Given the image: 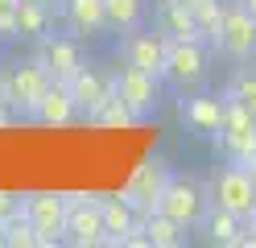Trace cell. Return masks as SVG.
Wrapping results in <instances>:
<instances>
[{"label":"cell","instance_id":"obj_12","mask_svg":"<svg viewBox=\"0 0 256 248\" xmlns=\"http://www.w3.org/2000/svg\"><path fill=\"white\" fill-rule=\"evenodd\" d=\"M178 112H182V120H186V128L194 132V137H219L228 99H219V95H190V99H182Z\"/></svg>","mask_w":256,"mask_h":248},{"label":"cell","instance_id":"obj_1","mask_svg":"<svg viewBox=\"0 0 256 248\" xmlns=\"http://www.w3.org/2000/svg\"><path fill=\"white\" fill-rule=\"evenodd\" d=\"M62 244H70V248L108 244L104 194H66V231H62Z\"/></svg>","mask_w":256,"mask_h":248},{"label":"cell","instance_id":"obj_27","mask_svg":"<svg viewBox=\"0 0 256 248\" xmlns=\"http://www.w3.org/2000/svg\"><path fill=\"white\" fill-rule=\"evenodd\" d=\"M17 13L21 0H0V38H17Z\"/></svg>","mask_w":256,"mask_h":248},{"label":"cell","instance_id":"obj_22","mask_svg":"<svg viewBox=\"0 0 256 248\" xmlns=\"http://www.w3.org/2000/svg\"><path fill=\"white\" fill-rule=\"evenodd\" d=\"M87 120H91V124H104V128H128V124H136V116L128 112V104H124L120 95H108L104 104L87 116Z\"/></svg>","mask_w":256,"mask_h":248},{"label":"cell","instance_id":"obj_30","mask_svg":"<svg viewBox=\"0 0 256 248\" xmlns=\"http://www.w3.org/2000/svg\"><path fill=\"white\" fill-rule=\"evenodd\" d=\"M21 5H38V9H54V0H21Z\"/></svg>","mask_w":256,"mask_h":248},{"label":"cell","instance_id":"obj_17","mask_svg":"<svg viewBox=\"0 0 256 248\" xmlns=\"http://www.w3.org/2000/svg\"><path fill=\"white\" fill-rule=\"evenodd\" d=\"M157 33H166L170 42H182V38H198V25H194V9L186 0H162L157 5Z\"/></svg>","mask_w":256,"mask_h":248},{"label":"cell","instance_id":"obj_13","mask_svg":"<svg viewBox=\"0 0 256 248\" xmlns=\"http://www.w3.org/2000/svg\"><path fill=\"white\" fill-rule=\"evenodd\" d=\"M66 87H70V95H74V108L83 112V116H91V112L100 108L108 95H116L112 79H108V75H100L95 66H78V71L66 79Z\"/></svg>","mask_w":256,"mask_h":248},{"label":"cell","instance_id":"obj_33","mask_svg":"<svg viewBox=\"0 0 256 248\" xmlns=\"http://www.w3.org/2000/svg\"><path fill=\"white\" fill-rule=\"evenodd\" d=\"M248 223H252V227H256V211H252V219H248Z\"/></svg>","mask_w":256,"mask_h":248},{"label":"cell","instance_id":"obj_31","mask_svg":"<svg viewBox=\"0 0 256 248\" xmlns=\"http://www.w3.org/2000/svg\"><path fill=\"white\" fill-rule=\"evenodd\" d=\"M236 5H240V9H248V13L256 17V0H236Z\"/></svg>","mask_w":256,"mask_h":248},{"label":"cell","instance_id":"obj_16","mask_svg":"<svg viewBox=\"0 0 256 248\" xmlns=\"http://www.w3.org/2000/svg\"><path fill=\"white\" fill-rule=\"evenodd\" d=\"M34 120H42V124H50V128H58V124H70L74 116H78V108H74V95H70V87L62 79H54L50 87H46V95H42V104L29 112Z\"/></svg>","mask_w":256,"mask_h":248},{"label":"cell","instance_id":"obj_9","mask_svg":"<svg viewBox=\"0 0 256 248\" xmlns=\"http://www.w3.org/2000/svg\"><path fill=\"white\" fill-rule=\"evenodd\" d=\"M166 182H170L166 161H162V157H149V161H140L136 170H132V178H128V186H124L120 194L128 198V203H132V211H136V215H149V211L157 207V198H162Z\"/></svg>","mask_w":256,"mask_h":248},{"label":"cell","instance_id":"obj_7","mask_svg":"<svg viewBox=\"0 0 256 248\" xmlns=\"http://www.w3.org/2000/svg\"><path fill=\"white\" fill-rule=\"evenodd\" d=\"M157 211H166L170 219H178L182 227H194V223H202V215H206V194L190 178H174L170 174L162 198H157Z\"/></svg>","mask_w":256,"mask_h":248},{"label":"cell","instance_id":"obj_24","mask_svg":"<svg viewBox=\"0 0 256 248\" xmlns=\"http://www.w3.org/2000/svg\"><path fill=\"white\" fill-rule=\"evenodd\" d=\"M4 240H8V248H42V236H38V227L29 223L25 211H17L4 223Z\"/></svg>","mask_w":256,"mask_h":248},{"label":"cell","instance_id":"obj_2","mask_svg":"<svg viewBox=\"0 0 256 248\" xmlns=\"http://www.w3.org/2000/svg\"><path fill=\"white\" fill-rule=\"evenodd\" d=\"M162 79L178 91H194L198 83L206 79V50L198 38H182V42H170L166 46V66H162Z\"/></svg>","mask_w":256,"mask_h":248},{"label":"cell","instance_id":"obj_35","mask_svg":"<svg viewBox=\"0 0 256 248\" xmlns=\"http://www.w3.org/2000/svg\"><path fill=\"white\" fill-rule=\"evenodd\" d=\"M186 5H194V0H186Z\"/></svg>","mask_w":256,"mask_h":248},{"label":"cell","instance_id":"obj_15","mask_svg":"<svg viewBox=\"0 0 256 248\" xmlns=\"http://www.w3.org/2000/svg\"><path fill=\"white\" fill-rule=\"evenodd\" d=\"M58 17L74 33H83V38H100V33L108 29L104 0H58Z\"/></svg>","mask_w":256,"mask_h":248},{"label":"cell","instance_id":"obj_34","mask_svg":"<svg viewBox=\"0 0 256 248\" xmlns=\"http://www.w3.org/2000/svg\"><path fill=\"white\" fill-rule=\"evenodd\" d=\"M0 104H4V87H0Z\"/></svg>","mask_w":256,"mask_h":248},{"label":"cell","instance_id":"obj_26","mask_svg":"<svg viewBox=\"0 0 256 248\" xmlns=\"http://www.w3.org/2000/svg\"><path fill=\"white\" fill-rule=\"evenodd\" d=\"M228 99L244 104V108L256 116V71H240V75L228 83Z\"/></svg>","mask_w":256,"mask_h":248},{"label":"cell","instance_id":"obj_14","mask_svg":"<svg viewBox=\"0 0 256 248\" xmlns=\"http://www.w3.org/2000/svg\"><path fill=\"white\" fill-rule=\"evenodd\" d=\"M38 62L50 71V79H62V83H66L78 66H83V54H78V46H74L70 38H54V33H46Z\"/></svg>","mask_w":256,"mask_h":248},{"label":"cell","instance_id":"obj_6","mask_svg":"<svg viewBox=\"0 0 256 248\" xmlns=\"http://www.w3.org/2000/svg\"><path fill=\"white\" fill-rule=\"evenodd\" d=\"M228 99V95H223ZM219 149L228 153L232 161H248L256 153V116L244 108V104H236V99H228V112H223V128H219Z\"/></svg>","mask_w":256,"mask_h":248},{"label":"cell","instance_id":"obj_28","mask_svg":"<svg viewBox=\"0 0 256 248\" xmlns=\"http://www.w3.org/2000/svg\"><path fill=\"white\" fill-rule=\"evenodd\" d=\"M21 198H25V194H12V190H0V223H8L12 215L21 211Z\"/></svg>","mask_w":256,"mask_h":248},{"label":"cell","instance_id":"obj_5","mask_svg":"<svg viewBox=\"0 0 256 248\" xmlns=\"http://www.w3.org/2000/svg\"><path fill=\"white\" fill-rule=\"evenodd\" d=\"M21 211L29 215V223L38 227L42 248H46V244H62V231H66V194L34 190V194L21 198Z\"/></svg>","mask_w":256,"mask_h":248},{"label":"cell","instance_id":"obj_8","mask_svg":"<svg viewBox=\"0 0 256 248\" xmlns=\"http://www.w3.org/2000/svg\"><path fill=\"white\" fill-rule=\"evenodd\" d=\"M215 50H223L228 58H252L256 54V17L240 5H228L219 33H215Z\"/></svg>","mask_w":256,"mask_h":248},{"label":"cell","instance_id":"obj_11","mask_svg":"<svg viewBox=\"0 0 256 248\" xmlns=\"http://www.w3.org/2000/svg\"><path fill=\"white\" fill-rule=\"evenodd\" d=\"M166 46H170V38L166 33H128L124 38V62L128 66H136V71H145V75H157L162 79V66H166Z\"/></svg>","mask_w":256,"mask_h":248},{"label":"cell","instance_id":"obj_3","mask_svg":"<svg viewBox=\"0 0 256 248\" xmlns=\"http://www.w3.org/2000/svg\"><path fill=\"white\" fill-rule=\"evenodd\" d=\"M211 203L223 207V211H232V215H240V219H252V211H256V186H252V174L240 161L215 174Z\"/></svg>","mask_w":256,"mask_h":248},{"label":"cell","instance_id":"obj_20","mask_svg":"<svg viewBox=\"0 0 256 248\" xmlns=\"http://www.w3.org/2000/svg\"><path fill=\"white\" fill-rule=\"evenodd\" d=\"M145 231H149V248H178L186 240V227L178 219H170L166 211H157V207L145 215Z\"/></svg>","mask_w":256,"mask_h":248},{"label":"cell","instance_id":"obj_18","mask_svg":"<svg viewBox=\"0 0 256 248\" xmlns=\"http://www.w3.org/2000/svg\"><path fill=\"white\" fill-rule=\"evenodd\" d=\"M202 231L211 244H223V248H236L244 244V231H248V219H240V215L223 211V207H211L202 215Z\"/></svg>","mask_w":256,"mask_h":248},{"label":"cell","instance_id":"obj_4","mask_svg":"<svg viewBox=\"0 0 256 248\" xmlns=\"http://www.w3.org/2000/svg\"><path fill=\"white\" fill-rule=\"evenodd\" d=\"M50 71L38 62V58H29V62H17L8 71V79L0 83L4 87V104L8 108H17V112H34L38 104H42V95H46V87H50Z\"/></svg>","mask_w":256,"mask_h":248},{"label":"cell","instance_id":"obj_29","mask_svg":"<svg viewBox=\"0 0 256 248\" xmlns=\"http://www.w3.org/2000/svg\"><path fill=\"white\" fill-rule=\"evenodd\" d=\"M240 165H244V170H248V174H252V186H256V153H252V157H248V161H240Z\"/></svg>","mask_w":256,"mask_h":248},{"label":"cell","instance_id":"obj_32","mask_svg":"<svg viewBox=\"0 0 256 248\" xmlns=\"http://www.w3.org/2000/svg\"><path fill=\"white\" fill-rule=\"evenodd\" d=\"M0 248H8V240H4V223H0Z\"/></svg>","mask_w":256,"mask_h":248},{"label":"cell","instance_id":"obj_21","mask_svg":"<svg viewBox=\"0 0 256 248\" xmlns=\"http://www.w3.org/2000/svg\"><path fill=\"white\" fill-rule=\"evenodd\" d=\"M104 13H108V29L132 33L145 21V0H104Z\"/></svg>","mask_w":256,"mask_h":248},{"label":"cell","instance_id":"obj_19","mask_svg":"<svg viewBox=\"0 0 256 248\" xmlns=\"http://www.w3.org/2000/svg\"><path fill=\"white\" fill-rule=\"evenodd\" d=\"M136 223H140V215L132 211V203H128L124 194H108L104 198V231H108V244H120Z\"/></svg>","mask_w":256,"mask_h":248},{"label":"cell","instance_id":"obj_25","mask_svg":"<svg viewBox=\"0 0 256 248\" xmlns=\"http://www.w3.org/2000/svg\"><path fill=\"white\" fill-rule=\"evenodd\" d=\"M17 33L21 38H46L50 33V9H38V5H21L17 13Z\"/></svg>","mask_w":256,"mask_h":248},{"label":"cell","instance_id":"obj_10","mask_svg":"<svg viewBox=\"0 0 256 248\" xmlns=\"http://www.w3.org/2000/svg\"><path fill=\"white\" fill-rule=\"evenodd\" d=\"M112 87H116V95L128 104V112L136 116V120H145V116L157 108V75H145L136 71V66H120L116 75H112Z\"/></svg>","mask_w":256,"mask_h":248},{"label":"cell","instance_id":"obj_23","mask_svg":"<svg viewBox=\"0 0 256 248\" xmlns=\"http://www.w3.org/2000/svg\"><path fill=\"white\" fill-rule=\"evenodd\" d=\"M194 25H198V38H206L215 46V33H219V21H223V9L228 5H219V0H194Z\"/></svg>","mask_w":256,"mask_h":248}]
</instances>
